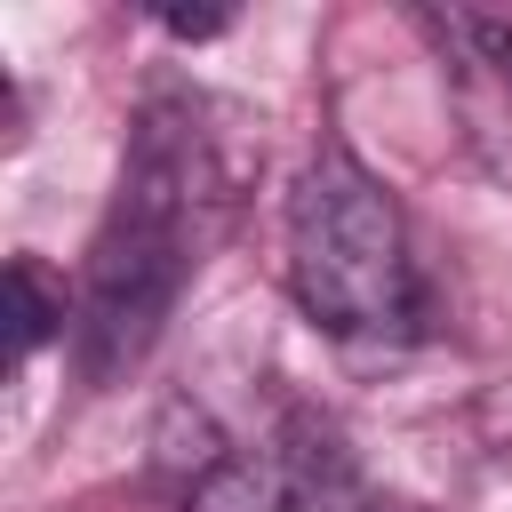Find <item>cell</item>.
I'll list each match as a JSON object with an SVG mask.
<instances>
[{
  "instance_id": "6da1fadb",
  "label": "cell",
  "mask_w": 512,
  "mask_h": 512,
  "mask_svg": "<svg viewBox=\"0 0 512 512\" xmlns=\"http://www.w3.org/2000/svg\"><path fill=\"white\" fill-rule=\"evenodd\" d=\"M288 280L328 336H400L416 320L408 224L344 144H320L288 192Z\"/></svg>"
},
{
  "instance_id": "7a4b0ae2",
  "label": "cell",
  "mask_w": 512,
  "mask_h": 512,
  "mask_svg": "<svg viewBox=\"0 0 512 512\" xmlns=\"http://www.w3.org/2000/svg\"><path fill=\"white\" fill-rule=\"evenodd\" d=\"M200 240H208V232H200L176 200H160V192H144V184H120V200H112L96 248H88L80 312H72L80 360H88L96 384L120 376V368H136V360L152 352V336H160V320H168V304H176Z\"/></svg>"
},
{
  "instance_id": "3957f363",
  "label": "cell",
  "mask_w": 512,
  "mask_h": 512,
  "mask_svg": "<svg viewBox=\"0 0 512 512\" xmlns=\"http://www.w3.org/2000/svg\"><path fill=\"white\" fill-rule=\"evenodd\" d=\"M184 512H376V504H368V480H360L352 448L328 424L288 416L264 448L208 472L184 496Z\"/></svg>"
},
{
  "instance_id": "277c9868",
  "label": "cell",
  "mask_w": 512,
  "mask_h": 512,
  "mask_svg": "<svg viewBox=\"0 0 512 512\" xmlns=\"http://www.w3.org/2000/svg\"><path fill=\"white\" fill-rule=\"evenodd\" d=\"M232 464V448H224V432L192 408V400H168V416H160V432H152V472H168V480H184V496L208 480V472H224Z\"/></svg>"
},
{
  "instance_id": "5b68a950",
  "label": "cell",
  "mask_w": 512,
  "mask_h": 512,
  "mask_svg": "<svg viewBox=\"0 0 512 512\" xmlns=\"http://www.w3.org/2000/svg\"><path fill=\"white\" fill-rule=\"evenodd\" d=\"M56 320H64V296L40 280L32 256H16V264H8V360L24 368V360L56 336Z\"/></svg>"
},
{
  "instance_id": "8992f818",
  "label": "cell",
  "mask_w": 512,
  "mask_h": 512,
  "mask_svg": "<svg viewBox=\"0 0 512 512\" xmlns=\"http://www.w3.org/2000/svg\"><path fill=\"white\" fill-rule=\"evenodd\" d=\"M448 32H456L480 64H496V72L512 80V24H496V16H448Z\"/></svg>"
},
{
  "instance_id": "52a82bcc",
  "label": "cell",
  "mask_w": 512,
  "mask_h": 512,
  "mask_svg": "<svg viewBox=\"0 0 512 512\" xmlns=\"http://www.w3.org/2000/svg\"><path fill=\"white\" fill-rule=\"evenodd\" d=\"M232 24V8H160V32H176V40H216Z\"/></svg>"
}]
</instances>
